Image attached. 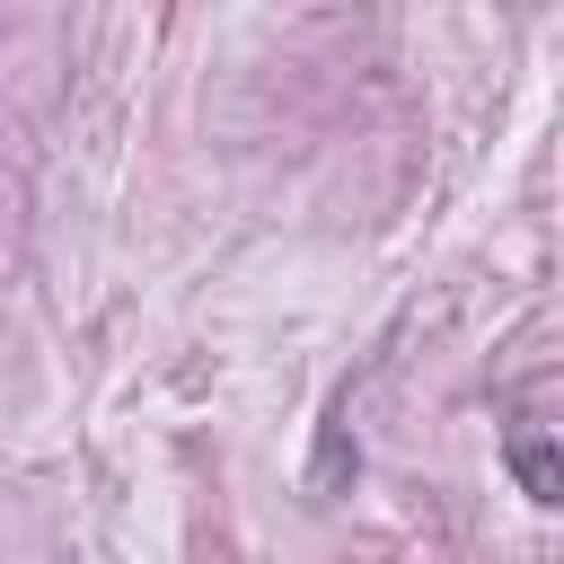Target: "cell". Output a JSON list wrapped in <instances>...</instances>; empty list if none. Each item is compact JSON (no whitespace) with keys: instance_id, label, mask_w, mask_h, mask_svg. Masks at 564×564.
Returning <instances> with one entry per match:
<instances>
[{"instance_id":"1","label":"cell","mask_w":564,"mask_h":564,"mask_svg":"<svg viewBox=\"0 0 564 564\" xmlns=\"http://www.w3.org/2000/svg\"><path fill=\"white\" fill-rule=\"evenodd\" d=\"M502 458H511V476H520V494L529 502H564V467H555V441H546V423H511L502 432Z\"/></svg>"}]
</instances>
